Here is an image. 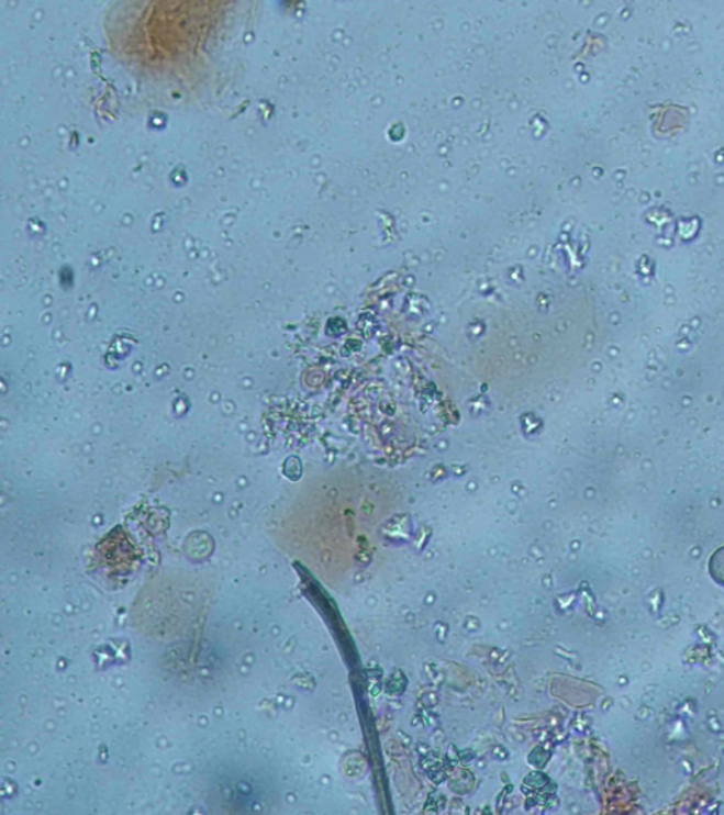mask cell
Masks as SVG:
<instances>
[{"instance_id":"6da1fadb","label":"cell","mask_w":724,"mask_h":815,"mask_svg":"<svg viewBox=\"0 0 724 815\" xmlns=\"http://www.w3.org/2000/svg\"><path fill=\"white\" fill-rule=\"evenodd\" d=\"M709 571L711 576L719 583L724 587V547L719 548L716 552L712 555L711 562H709Z\"/></svg>"}]
</instances>
